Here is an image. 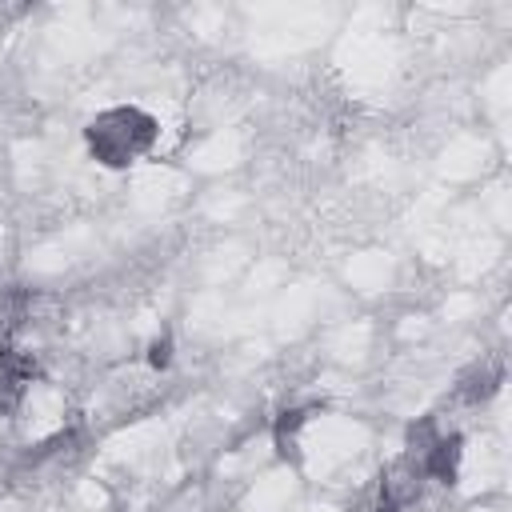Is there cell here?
<instances>
[{"label": "cell", "instance_id": "obj_1", "mask_svg": "<svg viewBox=\"0 0 512 512\" xmlns=\"http://www.w3.org/2000/svg\"><path fill=\"white\" fill-rule=\"evenodd\" d=\"M152 136H156V120L140 108H112V112L96 116L88 128L92 156L100 164H112V168L132 164L152 144Z\"/></svg>", "mask_w": 512, "mask_h": 512}, {"label": "cell", "instance_id": "obj_2", "mask_svg": "<svg viewBox=\"0 0 512 512\" xmlns=\"http://www.w3.org/2000/svg\"><path fill=\"white\" fill-rule=\"evenodd\" d=\"M148 364H152V368H168V364H172V340H168V336H156V340H152Z\"/></svg>", "mask_w": 512, "mask_h": 512}]
</instances>
